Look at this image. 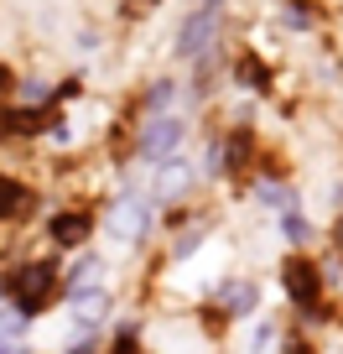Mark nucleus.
I'll list each match as a JSON object with an SVG mask.
<instances>
[{"instance_id":"obj_12","label":"nucleus","mask_w":343,"mask_h":354,"mask_svg":"<svg viewBox=\"0 0 343 354\" xmlns=\"http://www.w3.org/2000/svg\"><path fill=\"white\" fill-rule=\"evenodd\" d=\"M0 354H11V344H6V339H0Z\"/></svg>"},{"instance_id":"obj_11","label":"nucleus","mask_w":343,"mask_h":354,"mask_svg":"<svg viewBox=\"0 0 343 354\" xmlns=\"http://www.w3.org/2000/svg\"><path fill=\"white\" fill-rule=\"evenodd\" d=\"M286 354H317V349H312L307 339H291V344H286Z\"/></svg>"},{"instance_id":"obj_13","label":"nucleus","mask_w":343,"mask_h":354,"mask_svg":"<svg viewBox=\"0 0 343 354\" xmlns=\"http://www.w3.org/2000/svg\"><path fill=\"white\" fill-rule=\"evenodd\" d=\"M135 6H156V0H135Z\"/></svg>"},{"instance_id":"obj_8","label":"nucleus","mask_w":343,"mask_h":354,"mask_svg":"<svg viewBox=\"0 0 343 354\" xmlns=\"http://www.w3.org/2000/svg\"><path fill=\"white\" fill-rule=\"evenodd\" d=\"M250 308H255V287H250V281H239V287L229 292V318H244Z\"/></svg>"},{"instance_id":"obj_4","label":"nucleus","mask_w":343,"mask_h":354,"mask_svg":"<svg viewBox=\"0 0 343 354\" xmlns=\"http://www.w3.org/2000/svg\"><path fill=\"white\" fill-rule=\"evenodd\" d=\"M89 230H94L89 209H63V214L47 219V234H52V245H63V250H78V245L89 240Z\"/></svg>"},{"instance_id":"obj_9","label":"nucleus","mask_w":343,"mask_h":354,"mask_svg":"<svg viewBox=\"0 0 343 354\" xmlns=\"http://www.w3.org/2000/svg\"><path fill=\"white\" fill-rule=\"evenodd\" d=\"M281 234H286V240H307V219H302V214H286V219H281Z\"/></svg>"},{"instance_id":"obj_2","label":"nucleus","mask_w":343,"mask_h":354,"mask_svg":"<svg viewBox=\"0 0 343 354\" xmlns=\"http://www.w3.org/2000/svg\"><path fill=\"white\" fill-rule=\"evenodd\" d=\"M281 287H286L291 308L302 318H322V266H317V255H286Z\"/></svg>"},{"instance_id":"obj_7","label":"nucleus","mask_w":343,"mask_h":354,"mask_svg":"<svg viewBox=\"0 0 343 354\" xmlns=\"http://www.w3.org/2000/svg\"><path fill=\"white\" fill-rule=\"evenodd\" d=\"M224 156H229V172H244V167L260 156V146H255L250 131H229V141H224Z\"/></svg>"},{"instance_id":"obj_10","label":"nucleus","mask_w":343,"mask_h":354,"mask_svg":"<svg viewBox=\"0 0 343 354\" xmlns=\"http://www.w3.org/2000/svg\"><path fill=\"white\" fill-rule=\"evenodd\" d=\"M110 354H141V344H135V333H120V339L110 344Z\"/></svg>"},{"instance_id":"obj_6","label":"nucleus","mask_w":343,"mask_h":354,"mask_svg":"<svg viewBox=\"0 0 343 354\" xmlns=\"http://www.w3.org/2000/svg\"><path fill=\"white\" fill-rule=\"evenodd\" d=\"M26 203H32L26 183H21V177H11V172H0V219H16Z\"/></svg>"},{"instance_id":"obj_5","label":"nucleus","mask_w":343,"mask_h":354,"mask_svg":"<svg viewBox=\"0 0 343 354\" xmlns=\"http://www.w3.org/2000/svg\"><path fill=\"white\" fill-rule=\"evenodd\" d=\"M182 131H188L182 120H166V115H156V120L146 125V136H141V151L151 156V162H161V156H172V151H177Z\"/></svg>"},{"instance_id":"obj_3","label":"nucleus","mask_w":343,"mask_h":354,"mask_svg":"<svg viewBox=\"0 0 343 354\" xmlns=\"http://www.w3.org/2000/svg\"><path fill=\"white\" fill-rule=\"evenodd\" d=\"M213 37H219V11H193L188 21H182L177 53H182V57H203V53L213 47Z\"/></svg>"},{"instance_id":"obj_1","label":"nucleus","mask_w":343,"mask_h":354,"mask_svg":"<svg viewBox=\"0 0 343 354\" xmlns=\"http://www.w3.org/2000/svg\"><path fill=\"white\" fill-rule=\"evenodd\" d=\"M6 292H11V302H16L21 318H37V313H47V308H52V297L63 292V277H57L52 261H26V266H16V271H11Z\"/></svg>"}]
</instances>
